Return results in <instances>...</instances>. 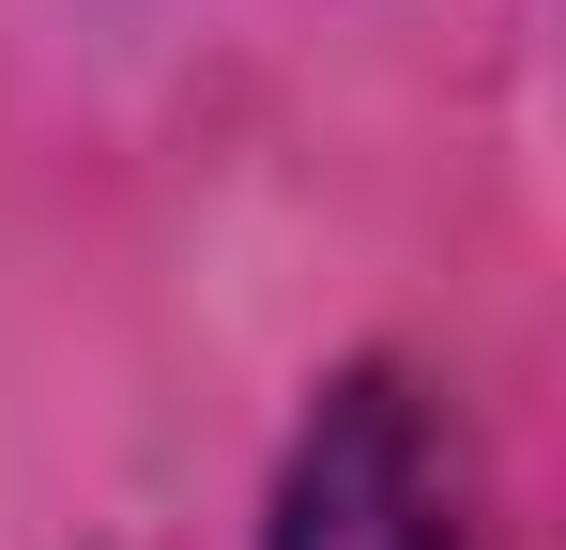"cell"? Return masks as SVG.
Returning <instances> with one entry per match:
<instances>
[{
    "label": "cell",
    "mask_w": 566,
    "mask_h": 550,
    "mask_svg": "<svg viewBox=\"0 0 566 550\" xmlns=\"http://www.w3.org/2000/svg\"><path fill=\"white\" fill-rule=\"evenodd\" d=\"M276 550H474V458L429 382L353 367L276 474Z\"/></svg>",
    "instance_id": "obj_1"
}]
</instances>
